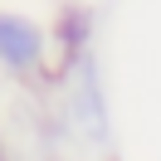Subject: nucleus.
Instances as JSON below:
<instances>
[{
  "label": "nucleus",
  "mask_w": 161,
  "mask_h": 161,
  "mask_svg": "<svg viewBox=\"0 0 161 161\" xmlns=\"http://www.w3.org/2000/svg\"><path fill=\"white\" fill-rule=\"evenodd\" d=\"M64 83V122L78 142L88 147H108L112 142V108H108V88H103V64L98 54H83L73 69L59 73Z\"/></svg>",
  "instance_id": "1"
},
{
  "label": "nucleus",
  "mask_w": 161,
  "mask_h": 161,
  "mask_svg": "<svg viewBox=\"0 0 161 161\" xmlns=\"http://www.w3.org/2000/svg\"><path fill=\"white\" fill-rule=\"evenodd\" d=\"M54 44H49V30L39 20L20 10H0V69L20 83H39V78H54Z\"/></svg>",
  "instance_id": "2"
},
{
  "label": "nucleus",
  "mask_w": 161,
  "mask_h": 161,
  "mask_svg": "<svg viewBox=\"0 0 161 161\" xmlns=\"http://www.w3.org/2000/svg\"><path fill=\"white\" fill-rule=\"evenodd\" d=\"M93 30H98L93 5H59L54 34H49V44H54V78H59L64 69H73V64L93 49Z\"/></svg>",
  "instance_id": "3"
},
{
  "label": "nucleus",
  "mask_w": 161,
  "mask_h": 161,
  "mask_svg": "<svg viewBox=\"0 0 161 161\" xmlns=\"http://www.w3.org/2000/svg\"><path fill=\"white\" fill-rule=\"evenodd\" d=\"M0 161H10V156H5V132H0Z\"/></svg>",
  "instance_id": "4"
},
{
  "label": "nucleus",
  "mask_w": 161,
  "mask_h": 161,
  "mask_svg": "<svg viewBox=\"0 0 161 161\" xmlns=\"http://www.w3.org/2000/svg\"><path fill=\"white\" fill-rule=\"evenodd\" d=\"M108 161H112V156H108Z\"/></svg>",
  "instance_id": "5"
}]
</instances>
